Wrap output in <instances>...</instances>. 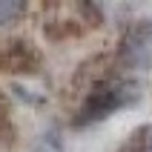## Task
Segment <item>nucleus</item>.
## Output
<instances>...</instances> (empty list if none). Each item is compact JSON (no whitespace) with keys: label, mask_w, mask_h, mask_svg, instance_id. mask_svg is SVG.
<instances>
[{"label":"nucleus","mask_w":152,"mask_h":152,"mask_svg":"<svg viewBox=\"0 0 152 152\" xmlns=\"http://www.w3.org/2000/svg\"><path fill=\"white\" fill-rule=\"evenodd\" d=\"M32 152H63V144H60L58 132H49V135H40V141L34 144Z\"/></svg>","instance_id":"obj_5"},{"label":"nucleus","mask_w":152,"mask_h":152,"mask_svg":"<svg viewBox=\"0 0 152 152\" xmlns=\"http://www.w3.org/2000/svg\"><path fill=\"white\" fill-rule=\"evenodd\" d=\"M152 49V26H135L124 40V55L129 63H144V55Z\"/></svg>","instance_id":"obj_3"},{"label":"nucleus","mask_w":152,"mask_h":152,"mask_svg":"<svg viewBox=\"0 0 152 152\" xmlns=\"http://www.w3.org/2000/svg\"><path fill=\"white\" fill-rule=\"evenodd\" d=\"M37 52L29 43H9L6 49H0V69L3 72H34L37 66Z\"/></svg>","instance_id":"obj_2"},{"label":"nucleus","mask_w":152,"mask_h":152,"mask_svg":"<svg viewBox=\"0 0 152 152\" xmlns=\"http://www.w3.org/2000/svg\"><path fill=\"white\" fill-rule=\"evenodd\" d=\"M149 152H152V138H149Z\"/></svg>","instance_id":"obj_6"},{"label":"nucleus","mask_w":152,"mask_h":152,"mask_svg":"<svg viewBox=\"0 0 152 152\" xmlns=\"http://www.w3.org/2000/svg\"><path fill=\"white\" fill-rule=\"evenodd\" d=\"M20 15H26V3H17V0H0V23H15Z\"/></svg>","instance_id":"obj_4"},{"label":"nucleus","mask_w":152,"mask_h":152,"mask_svg":"<svg viewBox=\"0 0 152 152\" xmlns=\"http://www.w3.org/2000/svg\"><path fill=\"white\" fill-rule=\"evenodd\" d=\"M135 101V86L126 83V80H109V83L95 86L92 92L86 95L83 106L77 109L75 124L77 126H86V124H95V121L109 118L112 112L124 109Z\"/></svg>","instance_id":"obj_1"}]
</instances>
